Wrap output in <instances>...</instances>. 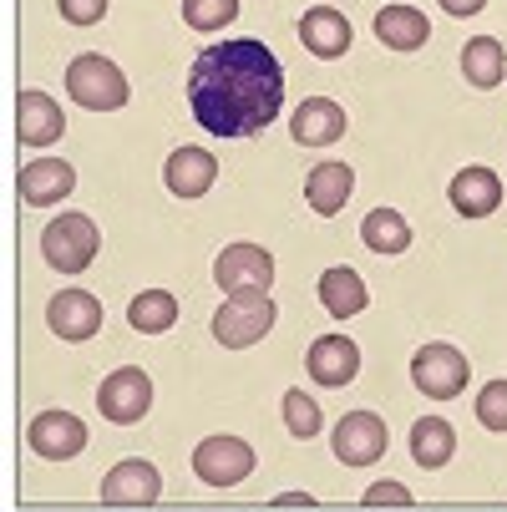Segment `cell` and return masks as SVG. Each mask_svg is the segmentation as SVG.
I'll return each mask as SVG.
<instances>
[{
  "label": "cell",
  "instance_id": "8fae6325",
  "mask_svg": "<svg viewBox=\"0 0 507 512\" xmlns=\"http://www.w3.org/2000/svg\"><path fill=\"white\" fill-rule=\"evenodd\" d=\"M158 497H163V477L142 457H127L102 477V502L107 507H153Z\"/></svg>",
  "mask_w": 507,
  "mask_h": 512
},
{
  "label": "cell",
  "instance_id": "6da1fadb",
  "mask_svg": "<svg viewBox=\"0 0 507 512\" xmlns=\"http://www.w3.org/2000/svg\"><path fill=\"white\" fill-rule=\"evenodd\" d=\"M188 107H193L198 127L213 132V137L264 132L284 107L279 56L254 36L219 41V46L198 51V61L188 71Z\"/></svg>",
  "mask_w": 507,
  "mask_h": 512
},
{
  "label": "cell",
  "instance_id": "ffe728a7",
  "mask_svg": "<svg viewBox=\"0 0 507 512\" xmlns=\"http://www.w3.org/2000/svg\"><path fill=\"white\" fill-rule=\"evenodd\" d=\"M447 193H452V208H457L462 218H487V213H497V203H502V178H497L492 168H462Z\"/></svg>",
  "mask_w": 507,
  "mask_h": 512
},
{
  "label": "cell",
  "instance_id": "4dcf8cb0",
  "mask_svg": "<svg viewBox=\"0 0 507 512\" xmlns=\"http://www.w3.org/2000/svg\"><path fill=\"white\" fill-rule=\"evenodd\" d=\"M366 507H411V492L401 482H376L366 492Z\"/></svg>",
  "mask_w": 507,
  "mask_h": 512
},
{
  "label": "cell",
  "instance_id": "8992f818",
  "mask_svg": "<svg viewBox=\"0 0 507 512\" xmlns=\"http://www.w3.org/2000/svg\"><path fill=\"white\" fill-rule=\"evenodd\" d=\"M411 381L431 401H452L467 391V355L457 345H421L411 355Z\"/></svg>",
  "mask_w": 507,
  "mask_h": 512
},
{
  "label": "cell",
  "instance_id": "cb8c5ba5",
  "mask_svg": "<svg viewBox=\"0 0 507 512\" xmlns=\"http://www.w3.org/2000/svg\"><path fill=\"white\" fill-rule=\"evenodd\" d=\"M462 77H467L472 87H482V92L507 77V51H502L497 36H472V41L462 46Z\"/></svg>",
  "mask_w": 507,
  "mask_h": 512
},
{
  "label": "cell",
  "instance_id": "1f68e13d",
  "mask_svg": "<svg viewBox=\"0 0 507 512\" xmlns=\"http://www.w3.org/2000/svg\"><path fill=\"white\" fill-rule=\"evenodd\" d=\"M437 6H442L447 16H462V21H467V16H477V11L487 6V0H437Z\"/></svg>",
  "mask_w": 507,
  "mask_h": 512
},
{
  "label": "cell",
  "instance_id": "9a60e30c",
  "mask_svg": "<svg viewBox=\"0 0 507 512\" xmlns=\"http://www.w3.org/2000/svg\"><path fill=\"white\" fill-rule=\"evenodd\" d=\"M305 365H310V381L315 386H350L355 381V371H360V350H355V340H345V335H320L315 345H310V355H305Z\"/></svg>",
  "mask_w": 507,
  "mask_h": 512
},
{
  "label": "cell",
  "instance_id": "7c38bea8",
  "mask_svg": "<svg viewBox=\"0 0 507 512\" xmlns=\"http://www.w3.org/2000/svg\"><path fill=\"white\" fill-rule=\"evenodd\" d=\"M46 325L71 345L92 340L102 330V300L92 295V289H61V295H51V305H46Z\"/></svg>",
  "mask_w": 507,
  "mask_h": 512
},
{
  "label": "cell",
  "instance_id": "30bf717a",
  "mask_svg": "<svg viewBox=\"0 0 507 512\" xmlns=\"http://www.w3.org/2000/svg\"><path fill=\"white\" fill-rule=\"evenodd\" d=\"M213 279H219L224 295H234V289H269L274 284V254L259 249V244H229L213 259Z\"/></svg>",
  "mask_w": 507,
  "mask_h": 512
},
{
  "label": "cell",
  "instance_id": "4316f807",
  "mask_svg": "<svg viewBox=\"0 0 507 512\" xmlns=\"http://www.w3.org/2000/svg\"><path fill=\"white\" fill-rule=\"evenodd\" d=\"M284 426H289V436H300V442L320 436V426H325L320 401H315V396H305L300 386H295V391H284Z\"/></svg>",
  "mask_w": 507,
  "mask_h": 512
},
{
  "label": "cell",
  "instance_id": "83f0119b",
  "mask_svg": "<svg viewBox=\"0 0 507 512\" xmlns=\"http://www.w3.org/2000/svg\"><path fill=\"white\" fill-rule=\"evenodd\" d=\"M183 21L193 31H224L239 21V0H183Z\"/></svg>",
  "mask_w": 507,
  "mask_h": 512
},
{
  "label": "cell",
  "instance_id": "484cf974",
  "mask_svg": "<svg viewBox=\"0 0 507 512\" xmlns=\"http://www.w3.org/2000/svg\"><path fill=\"white\" fill-rule=\"evenodd\" d=\"M127 320L137 335H163L178 325V300L168 295V289H142V295L127 305Z\"/></svg>",
  "mask_w": 507,
  "mask_h": 512
},
{
  "label": "cell",
  "instance_id": "5bb4252c",
  "mask_svg": "<svg viewBox=\"0 0 507 512\" xmlns=\"http://www.w3.org/2000/svg\"><path fill=\"white\" fill-rule=\"evenodd\" d=\"M61 132H66V112L56 97H46V92L16 97V137L26 148H51V142H61Z\"/></svg>",
  "mask_w": 507,
  "mask_h": 512
},
{
  "label": "cell",
  "instance_id": "d6986e66",
  "mask_svg": "<svg viewBox=\"0 0 507 512\" xmlns=\"http://www.w3.org/2000/svg\"><path fill=\"white\" fill-rule=\"evenodd\" d=\"M355 193V173L350 163H315L310 178H305V203L320 213V218H335Z\"/></svg>",
  "mask_w": 507,
  "mask_h": 512
},
{
  "label": "cell",
  "instance_id": "f1b7e54d",
  "mask_svg": "<svg viewBox=\"0 0 507 512\" xmlns=\"http://www.w3.org/2000/svg\"><path fill=\"white\" fill-rule=\"evenodd\" d=\"M477 421L487 431H507V381H487L477 396Z\"/></svg>",
  "mask_w": 507,
  "mask_h": 512
},
{
  "label": "cell",
  "instance_id": "4fadbf2b",
  "mask_svg": "<svg viewBox=\"0 0 507 512\" xmlns=\"http://www.w3.org/2000/svg\"><path fill=\"white\" fill-rule=\"evenodd\" d=\"M289 137L300 148H330V142L345 137V107L330 97H305L295 112H289Z\"/></svg>",
  "mask_w": 507,
  "mask_h": 512
},
{
  "label": "cell",
  "instance_id": "2e32d148",
  "mask_svg": "<svg viewBox=\"0 0 507 512\" xmlns=\"http://www.w3.org/2000/svg\"><path fill=\"white\" fill-rule=\"evenodd\" d=\"M219 178V158L203 153V148H173L168 153V168H163V183L173 198H203Z\"/></svg>",
  "mask_w": 507,
  "mask_h": 512
},
{
  "label": "cell",
  "instance_id": "52a82bcc",
  "mask_svg": "<svg viewBox=\"0 0 507 512\" xmlns=\"http://www.w3.org/2000/svg\"><path fill=\"white\" fill-rule=\"evenodd\" d=\"M193 472L208 482V487H239L249 472H254V447L244 436H203L193 447Z\"/></svg>",
  "mask_w": 507,
  "mask_h": 512
},
{
  "label": "cell",
  "instance_id": "e0dca14e",
  "mask_svg": "<svg viewBox=\"0 0 507 512\" xmlns=\"http://www.w3.org/2000/svg\"><path fill=\"white\" fill-rule=\"evenodd\" d=\"M300 41H305V51H310V56L335 61V56H345V51H350L355 31H350V21H345L335 6H315V11H305V16H300Z\"/></svg>",
  "mask_w": 507,
  "mask_h": 512
},
{
  "label": "cell",
  "instance_id": "ba28073f",
  "mask_svg": "<svg viewBox=\"0 0 507 512\" xmlns=\"http://www.w3.org/2000/svg\"><path fill=\"white\" fill-rule=\"evenodd\" d=\"M97 406H102V416L112 426L142 421V416L153 411V381H148V371H137V365H117V371L102 381V391H97Z\"/></svg>",
  "mask_w": 507,
  "mask_h": 512
},
{
  "label": "cell",
  "instance_id": "603a6c76",
  "mask_svg": "<svg viewBox=\"0 0 507 512\" xmlns=\"http://www.w3.org/2000/svg\"><path fill=\"white\" fill-rule=\"evenodd\" d=\"M376 36L391 51H421L431 41V21L416 6H381L376 11Z\"/></svg>",
  "mask_w": 507,
  "mask_h": 512
},
{
  "label": "cell",
  "instance_id": "277c9868",
  "mask_svg": "<svg viewBox=\"0 0 507 512\" xmlns=\"http://www.w3.org/2000/svg\"><path fill=\"white\" fill-rule=\"evenodd\" d=\"M97 249H102V234H97V224L87 213H61L41 229V254L61 274H82L97 259Z\"/></svg>",
  "mask_w": 507,
  "mask_h": 512
},
{
  "label": "cell",
  "instance_id": "3957f363",
  "mask_svg": "<svg viewBox=\"0 0 507 512\" xmlns=\"http://www.w3.org/2000/svg\"><path fill=\"white\" fill-rule=\"evenodd\" d=\"M66 92H71V102L87 107V112H122L127 97H132L127 77L117 71V61H107L97 51H87V56H77L66 66Z\"/></svg>",
  "mask_w": 507,
  "mask_h": 512
},
{
  "label": "cell",
  "instance_id": "7402d4cb",
  "mask_svg": "<svg viewBox=\"0 0 507 512\" xmlns=\"http://www.w3.org/2000/svg\"><path fill=\"white\" fill-rule=\"evenodd\" d=\"M452 457H457V431H452V421L421 416V421L411 426V462L426 467V472H442Z\"/></svg>",
  "mask_w": 507,
  "mask_h": 512
},
{
  "label": "cell",
  "instance_id": "7a4b0ae2",
  "mask_svg": "<svg viewBox=\"0 0 507 512\" xmlns=\"http://www.w3.org/2000/svg\"><path fill=\"white\" fill-rule=\"evenodd\" d=\"M274 320H279V310L269 300V289H234V295L219 305V315H213L208 330L224 350H249L274 330Z\"/></svg>",
  "mask_w": 507,
  "mask_h": 512
},
{
  "label": "cell",
  "instance_id": "d4e9b609",
  "mask_svg": "<svg viewBox=\"0 0 507 512\" xmlns=\"http://www.w3.org/2000/svg\"><path fill=\"white\" fill-rule=\"evenodd\" d=\"M360 239H366L371 254H406L411 249V224L396 208H371L366 224H360Z\"/></svg>",
  "mask_w": 507,
  "mask_h": 512
},
{
  "label": "cell",
  "instance_id": "ac0fdd59",
  "mask_svg": "<svg viewBox=\"0 0 507 512\" xmlns=\"http://www.w3.org/2000/svg\"><path fill=\"white\" fill-rule=\"evenodd\" d=\"M71 188H77V168L61 163V158H36V163L21 168V198H26L31 208H51V203H61Z\"/></svg>",
  "mask_w": 507,
  "mask_h": 512
},
{
  "label": "cell",
  "instance_id": "5b68a950",
  "mask_svg": "<svg viewBox=\"0 0 507 512\" xmlns=\"http://www.w3.org/2000/svg\"><path fill=\"white\" fill-rule=\"evenodd\" d=\"M330 447L345 467H376L391 447V431L376 411H345L335 421V436H330Z\"/></svg>",
  "mask_w": 507,
  "mask_h": 512
},
{
  "label": "cell",
  "instance_id": "f546056e",
  "mask_svg": "<svg viewBox=\"0 0 507 512\" xmlns=\"http://www.w3.org/2000/svg\"><path fill=\"white\" fill-rule=\"evenodd\" d=\"M56 6H61V21H71V26H97L102 16H107V6H112V0H56Z\"/></svg>",
  "mask_w": 507,
  "mask_h": 512
},
{
  "label": "cell",
  "instance_id": "9c48e42d",
  "mask_svg": "<svg viewBox=\"0 0 507 512\" xmlns=\"http://www.w3.org/2000/svg\"><path fill=\"white\" fill-rule=\"evenodd\" d=\"M26 442L41 462H71L82 457L87 447V421L71 416V411H41L31 426H26Z\"/></svg>",
  "mask_w": 507,
  "mask_h": 512
},
{
  "label": "cell",
  "instance_id": "44dd1931",
  "mask_svg": "<svg viewBox=\"0 0 507 512\" xmlns=\"http://www.w3.org/2000/svg\"><path fill=\"white\" fill-rule=\"evenodd\" d=\"M320 305H325V315L350 320V315H360L371 305V289H366V279H360L350 264H335V269L320 274Z\"/></svg>",
  "mask_w": 507,
  "mask_h": 512
},
{
  "label": "cell",
  "instance_id": "d6a6232c",
  "mask_svg": "<svg viewBox=\"0 0 507 512\" xmlns=\"http://www.w3.org/2000/svg\"><path fill=\"white\" fill-rule=\"evenodd\" d=\"M279 507H315V497H310V492H284Z\"/></svg>",
  "mask_w": 507,
  "mask_h": 512
}]
</instances>
